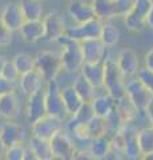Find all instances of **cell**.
<instances>
[{"label": "cell", "mask_w": 153, "mask_h": 160, "mask_svg": "<svg viewBox=\"0 0 153 160\" xmlns=\"http://www.w3.org/2000/svg\"><path fill=\"white\" fill-rule=\"evenodd\" d=\"M56 43L61 47L60 55H61V60H63L64 71H67L69 73L80 72L83 66L85 64L81 42L69 39L67 35H64Z\"/></svg>", "instance_id": "obj_1"}, {"label": "cell", "mask_w": 153, "mask_h": 160, "mask_svg": "<svg viewBox=\"0 0 153 160\" xmlns=\"http://www.w3.org/2000/svg\"><path fill=\"white\" fill-rule=\"evenodd\" d=\"M104 89L116 102L127 96V78L121 72L116 59L113 60L109 58L105 62Z\"/></svg>", "instance_id": "obj_2"}, {"label": "cell", "mask_w": 153, "mask_h": 160, "mask_svg": "<svg viewBox=\"0 0 153 160\" xmlns=\"http://www.w3.org/2000/svg\"><path fill=\"white\" fill-rule=\"evenodd\" d=\"M36 69L41 73L45 83L56 80L63 71L61 55L55 51H43L36 56Z\"/></svg>", "instance_id": "obj_3"}, {"label": "cell", "mask_w": 153, "mask_h": 160, "mask_svg": "<svg viewBox=\"0 0 153 160\" xmlns=\"http://www.w3.org/2000/svg\"><path fill=\"white\" fill-rule=\"evenodd\" d=\"M127 96L141 113H145L153 102V92L137 76L127 79Z\"/></svg>", "instance_id": "obj_4"}, {"label": "cell", "mask_w": 153, "mask_h": 160, "mask_svg": "<svg viewBox=\"0 0 153 160\" xmlns=\"http://www.w3.org/2000/svg\"><path fill=\"white\" fill-rule=\"evenodd\" d=\"M45 106L48 115L56 116L61 120H65L67 116H69L64 104L61 88L56 80L48 82L45 86Z\"/></svg>", "instance_id": "obj_5"}, {"label": "cell", "mask_w": 153, "mask_h": 160, "mask_svg": "<svg viewBox=\"0 0 153 160\" xmlns=\"http://www.w3.org/2000/svg\"><path fill=\"white\" fill-rule=\"evenodd\" d=\"M104 22L100 19H92L87 23L76 24L75 27H68L65 35L69 39L84 42V40H91V39H100L101 36V29Z\"/></svg>", "instance_id": "obj_6"}, {"label": "cell", "mask_w": 153, "mask_h": 160, "mask_svg": "<svg viewBox=\"0 0 153 160\" xmlns=\"http://www.w3.org/2000/svg\"><path fill=\"white\" fill-rule=\"evenodd\" d=\"M51 147L53 152V158L59 160H73L76 152V146L73 143L71 135L65 129L59 131L51 140Z\"/></svg>", "instance_id": "obj_7"}, {"label": "cell", "mask_w": 153, "mask_h": 160, "mask_svg": "<svg viewBox=\"0 0 153 160\" xmlns=\"http://www.w3.org/2000/svg\"><path fill=\"white\" fill-rule=\"evenodd\" d=\"M135 122H129L125 123L121 128V132L124 135V158L128 160H139L142 159V153L139 146V139H137V133L139 129L135 124Z\"/></svg>", "instance_id": "obj_8"}, {"label": "cell", "mask_w": 153, "mask_h": 160, "mask_svg": "<svg viewBox=\"0 0 153 160\" xmlns=\"http://www.w3.org/2000/svg\"><path fill=\"white\" fill-rule=\"evenodd\" d=\"M63 122L64 120L47 113L45 116H43L41 119H39L37 122L31 124L32 135H36L39 138L51 140L59 131L63 129Z\"/></svg>", "instance_id": "obj_9"}, {"label": "cell", "mask_w": 153, "mask_h": 160, "mask_svg": "<svg viewBox=\"0 0 153 160\" xmlns=\"http://www.w3.org/2000/svg\"><path fill=\"white\" fill-rule=\"evenodd\" d=\"M27 120L29 124H33L39 119L47 115V106H45V88L41 87L36 92L28 96L27 100Z\"/></svg>", "instance_id": "obj_10"}, {"label": "cell", "mask_w": 153, "mask_h": 160, "mask_svg": "<svg viewBox=\"0 0 153 160\" xmlns=\"http://www.w3.org/2000/svg\"><path fill=\"white\" fill-rule=\"evenodd\" d=\"M85 63H100L109 59V47H107L101 39H91L81 42Z\"/></svg>", "instance_id": "obj_11"}, {"label": "cell", "mask_w": 153, "mask_h": 160, "mask_svg": "<svg viewBox=\"0 0 153 160\" xmlns=\"http://www.w3.org/2000/svg\"><path fill=\"white\" fill-rule=\"evenodd\" d=\"M43 22H44V29H45L44 39L47 42H57L61 36L65 35L68 27H65V22H64L60 13L49 12L43 18Z\"/></svg>", "instance_id": "obj_12"}, {"label": "cell", "mask_w": 153, "mask_h": 160, "mask_svg": "<svg viewBox=\"0 0 153 160\" xmlns=\"http://www.w3.org/2000/svg\"><path fill=\"white\" fill-rule=\"evenodd\" d=\"M116 62L120 67L121 72L125 75L127 79L137 76L140 68L142 67L140 63V58L137 52L132 48H124L122 51H120V53L117 55Z\"/></svg>", "instance_id": "obj_13"}, {"label": "cell", "mask_w": 153, "mask_h": 160, "mask_svg": "<svg viewBox=\"0 0 153 160\" xmlns=\"http://www.w3.org/2000/svg\"><path fill=\"white\" fill-rule=\"evenodd\" d=\"M0 139L7 147L22 144L26 139V131L20 124L15 123L13 120H7L0 126Z\"/></svg>", "instance_id": "obj_14"}, {"label": "cell", "mask_w": 153, "mask_h": 160, "mask_svg": "<svg viewBox=\"0 0 153 160\" xmlns=\"http://www.w3.org/2000/svg\"><path fill=\"white\" fill-rule=\"evenodd\" d=\"M0 13H2L3 22L6 23V26L11 29L12 32L19 31L20 27L23 26V23L26 22V18H24V13L22 11L20 3L11 2V3L6 4Z\"/></svg>", "instance_id": "obj_15"}, {"label": "cell", "mask_w": 153, "mask_h": 160, "mask_svg": "<svg viewBox=\"0 0 153 160\" xmlns=\"http://www.w3.org/2000/svg\"><path fill=\"white\" fill-rule=\"evenodd\" d=\"M68 13L73 22H76V24L87 23L96 18L92 3L84 2V0H71L68 4Z\"/></svg>", "instance_id": "obj_16"}, {"label": "cell", "mask_w": 153, "mask_h": 160, "mask_svg": "<svg viewBox=\"0 0 153 160\" xmlns=\"http://www.w3.org/2000/svg\"><path fill=\"white\" fill-rule=\"evenodd\" d=\"M22 38L24 42L27 43H36L39 40L44 39V22L43 19L37 20H26L23 23V26L19 29Z\"/></svg>", "instance_id": "obj_17"}, {"label": "cell", "mask_w": 153, "mask_h": 160, "mask_svg": "<svg viewBox=\"0 0 153 160\" xmlns=\"http://www.w3.org/2000/svg\"><path fill=\"white\" fill-rule=\"evenodd\" d=\"M20 112V102L16 92H9L0 96V118L15 120Z\"/></svg>", "instance_id": "obj_18"}, {"label": "cell", "mask_w": 153, "mask_h": 160, "mask_svg": "<svg viewBox=\"0 0 153 160\" xmlns=\"http://www.w3.org/2000/svg\"><path fill=\"white\" fill-rule=\"evenodd\" d=\"M97 89L104 88L105 79V62L100 63H85L80 71Z\"/></svg>", "instance_id": "obj_19"}, {"label": "cell", "mask_w": 153, "mask_h": 160, "mask_svg": "<svg viewBox=\"0 0 153 160\" xmlns=\"http://www.w3.org/2000/svg\"><path fill=\"white\" fill-rule=\"evenodd\" d=\"M45 82L44 78L41 76V73L37 71V69H33V71H29L27 73L20 75V79H19V87H20L22 92L24 95H32L33 92H36L37 89H40L43 87V83Z\"/></svg>", "instance_id": "obj_20"}, {"label": "cell", "mask_w": 153, "mask_h": 160, "mask_svg": "<svg viewBox=\"0 0 153 160\" xmlns=\"http://www.w3.org/2000/svg\"><path fill=\"white\" fill-rule=\"evenodd\" d=\"M95 111L92 108V104L91 103H84V106L79 109V111L72 115L71 119L68 120L67 126H65V131L69 132L72 129H75L76 127H80V126H85L88 122L95 118Z\"/></svg>", "instance_id": "obj_21"}, {"label": "cell", "mask_w": 153, "mask_h": 160, "mask_svg": "<svg viewBox=\"0 0 153 160\" xmlns=\"http://www.w3.org/2000/svg\"><path fill=\"white\" fill-rule=\"evenodd\" d=\"M91 104H92V108H93V111H95L96 116L107 118L108 115L116 108L117 102L107 92L103 95H96L95 99L91 102Z\"/></svg>", "instance_id": "obj_22"}, {"label": "cell", "mask_w": 153, "mask_h": 160, "mask_svg": "<svg viewBox=\"0 0 153 160\" xmlns=\"http://www.w3.org/2000/svg\"><path fill=\"white\" fill-rule=\"evenodd\" d=\"M63 92V99H64V104H65V108L68 111V115L72 116L75 115L79 109L84 106V100L83 98L79 95V92L76 91V88L72 86H67L61 88Z\"/></svg>", "instance_id": "obj_23"}, {"label": "cell", "mask_w": 153, "mask_h": 160, "mask_svg": "<svg viewBox=\"0 0 153 160\" xmlns=\"http://www.w3.org/2000/svg\"><path fill=\"white\" fill-rule=\"evenodd\" d=\"M28 144L33 149L37 160H52V159H55L53 158L51 142H49L48 139H43V138L36 136V135H32Z\"/></svg>", "instance_id": "obj_24"}, {"label": "cell", "mask_w": 153, "mask_h": 160, "mask_svg": "<svg viewBox=\"0 0 153 160\" xmlns=\"http://www.w3.org/2000/svg\"><path fill=\"white\" fill-rule=\"evenodd\" d=\"M91 152L92 156L95 160H101V159H107L108 153L112 149V139L111 135H103V136L95 138L91 143Z\"/></svg>", "instance_id": "obj_25"}, {"label": "cell", "mask_w": 153, "mask_h": 160, "mask_svg": "<svg viewBox=\"0 0 153 160\" xmlns=\"http://www.w3.org/2000/svg\"><path fill=\"white\" fill-rule=\"evenodd\" d=\"M92 7L96 18L103 22L117 18L115 0H92Z\"/></svg>", "instance_id": "obj_26"}, {"label": "cell", "mask_w": 153, "mask_h": 160, "mask_svg": "<svg viewBox=\"0 0 153 160\" xmlns=\"http://www.w3.org/2000/svg\"><path fill=\"white\" fill-rule=\"evenodd\" d=\"M137 139H139L142 159L153 158V126L140 128L139 133H137Z\"/></svg>", "instance_id": "obj_27"}, {"label": "cell", "mask_w": 153, "mask_h": 160, "mask_svg": "<svg viewBox=\"0 0 153 160\" xmlns=\"http://www.w3.org/2000/svg\"><path fill=\"white\" fill-rule=\"evenodd\" d=\"M73 87L76 88V91L79 92V95L83 98L84 103H91L96 96V91L97 88L93 86V84L88 80L84 75L80 72V75L76 78V80L73 82Z\"/></svg>", "instance_id": "obj_28"}, {"label": "cell", "mask_w": 153, "mask_h": 160, "mask_svg": "<svg viewBox=\"0 0 153 160\" xmlns=\"http://www.w3.org/2000/svg\"><path fill=\"white\" fill-rule=\"evenodd\" d=\"M116 108L120 116L124 120V123H129V122H135L139 115H141V112L137 109V107L131 102V99L125 96L121 100H118L116 104Z\"/></svg>", "instance_id": "obj_29"}, {"label": "cell", "mask_w": 153, "mask_h": 160, "mask_svg": "<svg viewBox=\"0 0 153 160\" xmlns=\"http://www.w3.org/2000/svg\"><path fill=\"white\" fill-rule=\"evenodd\" d=\"M20 7L26 20H37L43 16L41 0H20Z\"/></svg>", "instance_id": "obj_30"}, {"label": "cell", "mask_w": 153, "mask_h": 160, "mask_svg": "<svg viewBox=\"0 0 153 160\" xmlns=\"http://www.w3.org/2000/svg\"><path fill=\"white\" fill-rule=\"evenodd\" d=\"M100 39L107 47H113L118 43V40H120V31H118V28L115 24L111 23V20H107L103 24Z\"/></svg>", "instance_id": "obj_31"}, {"label": "cell", "mask_w": 153, "mask_h": 160, "mask_svg": "<svg viewBox=\"0 0 153 160\" xmlns=\"http://www.w3.org/2000/svg\"><path fill=\"white\" fill-rule=\"evenodd\" d=\"M124 23L127 29H129L132 32H141L144 28H146V18L142 16L141 13L132 8V11L125 15L124 18Z\"/></svg>", "instance_id": "obj_32"}, {"label": "cell", "mask_w": 153, "mask_h": 160, "mask_svg": "<svg viewBox=\"0 0 153 160\" xmlns=\"http://www.w3.org/2000/svg\"><path fill=\"white\" fill-rule=\"evenodd\" d=\"M12 62L15 63V66H16V68L19 69L20 75L36 69V58H32L31 55H28V53H17V55H15Z\"/></svg>", "instance_id": "obj_33"}, {"label": "cell", "mask_w": 153, "mask_h": 160, "mask_svg": "<svg viewBox=\"0 0 153 160\" xmlns=\"http://www.w3.org/2000/svg\"><path fill=\"white\" fill-rule=\"evenodd\" d=\"M2 75L6 79L15 82V83H19V79H20V72H19V69L16 68L12 60H6L3 69H2Z\"/></svg>", "instance_id": "obj_34"}, {"label": "cell", "mask_w": 153, "mask_h": 160, "mask_svg": "<svg viewBox=\"0 0 153 160\" xmlns=\"http://www.w3.org/2000/svg\"><path fill=\"white\" fill-rule=\"evenodd\" d=\"M26 155V144H15V146L7 147L6 159L7 160H24Z\"/></svg>", "instance_id": "obj_35"}, {"label": "cell", "mask_w": 153, "mask_h": 160, "mask_svg": "<svg viewBox=\"0 0 153 160\" xmlns=\"http://www.w3.org/2000/svg\"><path fill=\"white\" fill-rule=\"evenodd\" d=\"M135 4V0H115V6H116V16L117 18H124L125 15H128Z\"/></svg>", "instance_id": "obj_36"}, {"label": "cell", "mask_w": 153, "mask_h": 160, "mask_svg": "<svg viewBox=\"0 0 153 160\" xmlns=\"http://www.w3.org/2000/svg\"><path fill=\"white\" fill-rule=\"evenodd\" d=\"M12 31L9 29L6 23L2 19V13H0V47H6L12 42Z\"/></svg>", "instance_id": "obj_37"}, {"label": "cell", "mask_w": 153, "mask_h": 160, "mask_svg": "<svg viewBox=\"0 0 153 160\" xmlns=\"http://www.w3.org/2000/svg\"><path fill=\"white\" fill-rule=\"evenodd\" d=\"M137 78H139L141 82L144 83L145 86L153 92V71L148 69L145 66H142V67L140 68L139 73H137Z\"/></svg>", "instance_id": "obj_38"}, {"label": "cell", "mask_w": 153, "mask_h": 160, "mask_svg": "<svg viewBox=\"0 0 153 160\" xmlns=\"http://www.w3.org/2000/svg\"><path fill=\"white\" fill-rule=\"evenodd\" d=\"M15 91H16V83L6 79L0 73V96L9 92H15Z\"/></svg>", "instance_id": "obj_39"}, {"label": "cell", "mask_w": 153, "mask_h": 160, "mask_svg": "<svg viewBox=\"0 0 153 160\" xmlns=\"http://www.w3.org/2000/svg\"><path fill=\"white\" fill-rule=\"evenodd\" d=\"M75 160H95L92 156V152L89 148H77L76 152H75V158H73Z\"/></svg>", "instance_id": "obj_40"}, {"label": "cell", "mask_w": 153, "mask_h": 160, "mask_svg": "<svg viewBox=\"0 0 153 160\" xmlns=\"http://www.w3.org/2000/svg\"><path fill=\"white\" fill-rule=\"evenodd\" d=\"M144 66L148 69L153 71V47L145 53V56H144Z\"/></svg>", "instance_id": "obj_41"}, {"label": "cell", "mask_w": 153, "mask_h": 160, "mask_svg": "<svg viewBox=\"0 0 153 160\" xmlns=\"http://www.w3.org/2000/svg\"><path fill=\"white\" fill-rule=\"evenodd\" d=\"M24 160H37L35 152H33V149L31 148L29 144H26V155H24Z\"/></svg>", "instance_id": "obj_42"}, {"label": "cell", "mask_w": 153, "mask_h": 160, "mask_svg": "<svg viewBox=\"0 0 153 160\" xmlns=\"http://www.w3.org/2000/svg\"><path fill=\"white\" fill-rule=\"evenodd\" d=\"M146 27L149 28L151 31H153V4H152L149 13H148V16H146Z\"/></svg>", "instance_id": "obj_43"}, {"label": "cell", "mask_w": 153, "mask_h": 160, "mask_svg": "<svg viewBox=\"0 0 153 160\" xmlns=\"http://www.w3.org/2000/svg\"><path fill=\"white\" fill-rule=\"evenodd\" d=\"M146 119H148V122L151 123V126H153V102L151 103V106L146 109Z\"/></svg>", "instance_id": "obj_44"}, {"label": "cell", "mask_w": 153, "mask_h": 160, "mask_svg": "<svg viewBox=\"0 0 153 160\" xmlns=\"http://www.w3.org/2000/svg\"><path fill=\"white\" fill-rule=\"evenodd\" d=\"M6 152H7V146L0 139V159H6Z\"/></svg>", "instance_id": "obj_45"}, {"label": "cell", "mask_w": 153, "mask_h": 160, "mask_svg": "<svg viewBox=\"0 0 153 160\" xmlns=\"http://www.w3.org/2000/svg\"><path fill=\"white\" fill-rule=\"evenodd\" d=\"M4 63H6V59H4V58L2 56V55H0V73H2V69H3Z\"/></svg>", "instance_id": "obj_46"}, {"label": "cell", "mask_w": 153, "mask_h": 160, "mask_svg": "<svg viewBox=\"0 0 153 160\" xmlns=\"http://www.w3.org/2000/svg\"><path fill=\"white\" fill-rule=\"evenodd\" d=\"M43 2H48V0H43Z\"/></svg>", "instance_id": "obj_47"}]
</instances>
